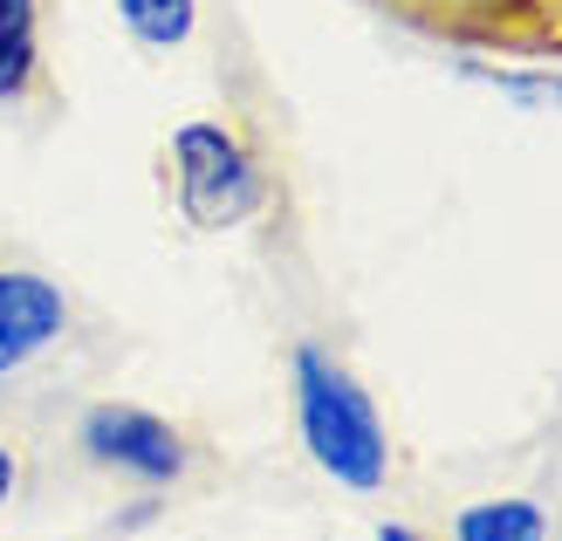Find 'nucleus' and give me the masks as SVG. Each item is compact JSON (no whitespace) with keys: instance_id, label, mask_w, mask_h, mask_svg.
I'll use <instances>...</instances> for the list:
<instances>
[{"instance_id":"nucleus-1","label":"nucleus","mask_w":562,"mask_h":541,"mask_svg":"<svg viewBox=\"0 0 562 541\" xmlns=\"http://www.w3.org/2000/svg\"><path fill=\"white\" fill-rule=\"evenodd\" d=\"M295 425H302L308 460H316L336 487H350V494L384 487V466H391L384 418L371 405V391L323 350H295Z\"/></svg>"},{"instance_id":"nucleus-2","label":"nucleus","mask_w":562,"mask_h":541,"mask_svg":"<svg viewBox=\"0 0 562 541\" xmlns=\"http://www.w3.org/2000/svg\"><path fill=\"white\" fill-rule=\"evenodd\" d=\"M172 185L179 206L200 234H220V226H240L261 206V172L255 158L240 151V137L227 124H179L172 131Z\"/></svg>"},{"instance_id":"nucleus-3","label":"nucleus","mask_w":562,"mask_h":541,"mask_svg":"<svg viewBox=\"0 0 562 541\" xmlns=\"http://www.w3.org/2000/svg\"><path fill=\"white\" fill-rule=\"evenodd\" d=\"M76 439H82V452H90V460L117 466V473H137V480H151V487L179 480L186 460H192L172 425L151 418V412H137V405H97V412H82Z\"/></svg>"},{"instance_id":"nucleus-4","label":"nucleus","mask_w":562,"mask_h":541,"mask_svg":"<svg viewBox=\"0 0 562 541\" xmlns=\"http://www.w3.org/2000/svg\"><path fill=\"white\" fill-rule=\"evenodd\" d=\"M69 323V302L48 274L35 268H0V377L42 357Z\"/></svg>"},{"instance_id":"nucleus-5","label":"nucleus","mask_w":562,"mask_h":541,"mask_svg":"<svg viewBox=\"0 0 562 541\" xmlns=\"http://www.w3.org/2000/svg\"><path fill=\"white\" fill-rule=\"evenodd\" d=\"M42 76V8L0 0V103H21Z\"/></svg>"},{"instance_id":"nucleus-6","label":"nucleus","mask_w":562,"mask_h":541,"mask_svg":"<svg viewBox=\"0 0 562 541\" xmlns=\"http://www.w3.org/2000/svg\"><path fill=\"white\" fill-rule=\"evenodd\" d=\"M453 541H549V521L536 500H487L453 521Z\"/></svg>"},{"instance_id":"nucleus-7","label":"nucleus","mask_w":562,"mask_h":541,"mask_svg":"<svg viewBox=\"0 0 562 541\" xmlns=\"http://www.w3.org/2000/svg\"><path fill=\"white\" fill-rule=\"evenodd\" d=\"M117 14L145 48H179L200 21V0H117Z\"/></svg>"},{"instance_id":"nucleus-8","label":"nucleus","mask_w":562,"mask_h":541,"mask_svg":"<svg viewBox=\"0 0 562 541\" xmlns=\"http://www.w3.org/2000/svg\"><path fill=\"white\" fill-rule=\"evenodd\" d=\"M467 76L494 82V90H501V97H515V103L562 110V76H549V69H487V63H467Z\"/></svg>"},{"instance_id":"nucleus-9","label":"nucleus","mask_w":562,"mask_h":541,"mask_svg":"<svg viewBox=\"0 0 562 541\" xmlns=\"http://www.w3.org/2000/svg\"><path fill=\"white\" fill-rule=\"evenodd\" d=\"M8 494H14V452L0 446V500H8Z\"/></svg>"},{"instance_id":"nucleus-10","label":"nucleus","mask_w":562,"mask_h":541,"mask_svg":"<svg viewBox=\"0 0 562 541\" xmlns=\"http://www.w3.org/2000/svg\"><path fill=\"white\" fill-rule=\"evenodd\" d=\"M378 541H418V534H405V528H384V534H378Z\"/></svg>"},{"instance_id":"nucleus-11","label":"nucleus","mask_w":562,"mask_h":541,"mask_svg":"<svg viewBox=\"0 0 562 541\" xmlns=\"http://www.w3.org/2000/svg\"><path fill=\"white\" fill-rule=\"evenodd\" d=\"M405 8H439V0H405Z\"/></svg>"}]
</instances>
